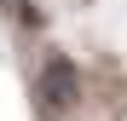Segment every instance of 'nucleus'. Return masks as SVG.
<instances>
[{
    "label": "nucleus",
    "mask_w": 127,
    "mask_h": 121,
    "mask_svg": "<svg viewBox=\"0 0 127 121\" xmlns=\"http://www.w3.org/2000/svg\"><path fill=\"white\" fill-rule=\"evenodd\" d=\"M35 92H40L46 110H75V104H81V69H75L64 52H52L46 64H40V75H35Z\"/></svg>",
    "instance_id": "nucleus-1"
},
{
    "label": "nucleus",
    "mask_w": 127,
    "mask_h": 121,
    "mask_svg": "<svg viewBox=\"0 0 127 121\" xmlns=\"http://www.w3.org/2000/svg\"><path fill=\"white\" fill-rule=\"evenodd\" d=\"M0 12L17 17V23H40V6H35V0H0Z\"/></svg>",
    "instance_id": "nucleus-2"
}]
</instances>
